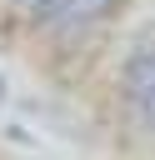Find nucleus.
<instances>
[{
    "instance_id": "nucleus-1",
    "label": "nucleus",
    "mask_w": 155,
    "mask_h": 160,
    "mask_svg": "<svg viewBox=\"0 0 155 160\" xmlns=\"http://www.w3.org/2000/svg\"><path fill=\"white\" fill-rule=\"evenodd\" d=\"M150 85H155V40H140L125 55V65H120V95H125V105H135Z\"/></svg>"
},
{
    "instance_id": "nucleus-2",
    "label": "nucleus",
    "mask_w": 155,
    "mask_h": 160,
    "mask_svg": "<svg viewBox=\"0 0 155 160\" xmlns=\"http://www.w3.org/2000/svg\"><path fill=\"white\" fill-rule=\"evenodd\" d=\"M70 5H75V0H30L25 10H30V25H35V30H55V25L70 15Z\"/></svg>"
},
{
    "instance_id": "nucleus-3",
    "label": "nucleus",
    "mask_w": 155,
    "mask_h": 160,
    "mask_svg": "<svg viewBox=\"0 0 155 160\" xmlns=\"http://www.w3.org/2000/svg\"><path fill=\"white\" fill-rule=\"evenodd\" d=\"M130 110H135V120H140L145 130H155V85H150V90H145V95H140Z\"/></svg>"
},
{
    "instance_id": "nucleus-4",
    "label": "nucleus",
    "mask_w": 155,
    "mask_h": 160,
    "mask_svg": "<svg viewBox=\"0 0 155 160\" xmlns=\"http://www.w3.org/2000/svg\"><path fill=\"white\" fill-rule=\"evenodd\" d=\"M10 5H30V0H10Z\"/></svg>"
}]
</instances>
